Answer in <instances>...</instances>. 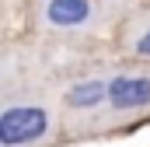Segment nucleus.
<instances>
[{"label":"nucleus","mask_w":150,"mask_h":147,"mask_svg":"<svg viewBox=\"0 0 150 147\" xmlns=\"http://www.w3.org/2000/svg\"><path fill=\"white\" fill-rule=\"evenodd\" d=\"M49 119L42 109H11L0 116V144H28L45 133Z\"/></svg>","instance_id":"nucleus-1"},{"label":"nucleus","mask_w":150,"mask_h":147,"mask_svg":"<svg viewBox=\"0 0 150 147\" xmlns=\"http://www.w3.org/2000/svg\"><path fill=\"white\" fill-rule=\"evenodd\" d=\"M105 98L115 109H140L150 102V81L147 77H115L105 91Z\"/></svg>","instance_id":"nucleus-2"},{"label":"nucleus","mask_w":150,"mask_h":147,"mask_svg":"<svg viewBox=\"0 0 150 147\" xmlns=\"http://www.w3.org/2000/svg\"><path fill=\"white\" fill-rule=\"evenodd\" d=\"M45 18L59 28H70V25H80V21L91 18V4L87 0H49Z\"/></svg>","instance_id":"nucleus-3"},{"label":"nucleus","mask_w":150,"mask_h":147,"mask_svg":"<svg viewBox=\"0 0 150 147\" xmlns=\"http://www.w3.org/2000/svg\"><path fill=\"white\" fill-rule=\"evenodd\" d=\"M105 91H108L105 81H87V84H77L74 91L67 95V102H70L74 109H91V105H98V102L105 98Z\"/></svg>","instance_id":"nucleus-4"},{"label":"nucleus","mask_w":150,"mask_h":147,"mask_svg":"<svg viewBox=\"0 0 150 147\" xmlns=\"http://www.w3.org/2000/svg\"><path fill=\"white\" fill-rule=\"evenodd\" d=\"M136 49H140L143 56H150V28H147V32H143V39L136 42Z\"/></svg>","instance_id":"nucleus-5"}]
</instances>
